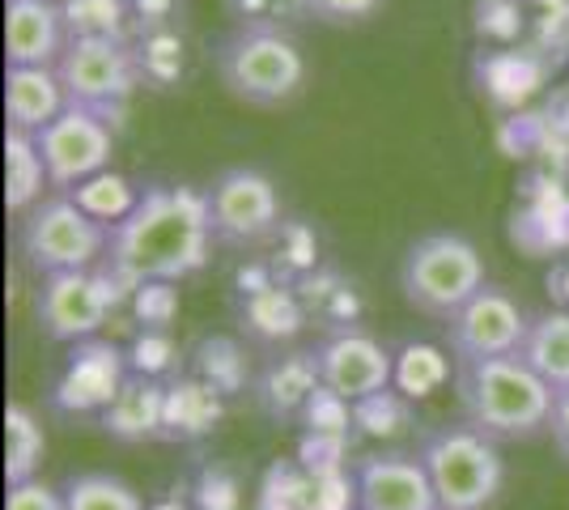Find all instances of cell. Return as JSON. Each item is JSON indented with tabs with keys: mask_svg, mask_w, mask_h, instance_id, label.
<instances>
[{
	"mask_svg": "<svg viewBox=\"0 0 569 510\" xmlns=\"http://www.w3.org/2000/svg\"><path fill=\"white\" fill-rule=\"evenodd\" d=\"M213 243L209 192L196 188H149L128 218L111 226L102 268L119 286H167L200 272Z\"/></svg>",
	"mask_w": 569,
	"mask_h": 510,
	"instance_id": "1",
	"label": "cell"
},
{
	"mask_svg": "<svg viewBox=\"0 0 569 510\" xmlns=\"http://www.w3.org/2000/svg\"><path fill=\"white\" fill-rule=\"evenodd\" d=\"M455 388H459L463 421L480 434H489L493 442H527V438L548 430L552 388L522 362L519 353L459 362Z\"/></svg>",
	"mask_w": 569,
	"mask_h": 510,
	"instance_id": "2",
	"label": "cell"
},
{
	"mask_svg": "<svg viewBox=\"0 0 569 510\" xmlns=\"http://www.w3.org/2000/svg\"><path fill=\"white\" fill-rule=\"evenodd\" d=\"M217 73L247 107H284L307 86V56L272 26H242L217 51Z\"/></svg>",
	"mask_w": 569,
	"mask_h": 510,
	"instance_id": "3",
	"label": "cell"
},
{
	"mask_svg": "<svg viewBox=\"0 0 569 510\" xmlns=\"http://www.w3.org/2000/svg\"><path fill=\"white\" fill-rule=\"evenodd\" d=\"M438 510H489L506 486V460L489 434L463 426L433 430L421 447Z\"/></svg>",
	"mask_w": 569,
	"mask_h": 510,
	"instance_id": "4",
	"label": "cell"
},
{
	"mask_svg": "<svg viewBox=\"0 0 569 510\" xmlns=\"http://www.w3.org/2000/svg\"><path fill=\"white\" fill-rule=\"evenodd\" d=\"M400 290L408 307L429 319H447L485 290V260L463 234H426L403 251Z\"/></svg>",
	"mask_w": 569,
	"mask_h": 510,
	"instance_id": "5",
	"label": "cell"
},
{
	"mask_svg": "<svg viewBox=\"0 0 569 510\" xmlns=\"http://www.w3.org/2000/svg\"><path fill=\"white\" fill-rule=\"evenodd\" d=\"M107 243L111 226L81 209L77 196H51L22 221V256L39 277L98 268L107 260Z\"/></svg>",
	"mask_w": 569,
	"mask_h": 510,
	"instance_id": "6",
	"label": "cell"
},
{
	"mask_svg": "<svg viewBox=\"0 0 569 510\" xmlns=\"http://www.w3.org/2000/svg\"><path fill=\"white\" fill-rule=\"evenodd\" d=\"M56 73H60L69 107L94 111L102 120H111L119 107L128 102L132 86H137L132 51L123 48L119 39H102V34L69 39V48L60 56Z\"/></svg>",
	"mask_w": 569,
	"mask_h": 510,
	"instance_id": "7",
	"label": "cell"
},
{
	"mask_svg": "<svg viewBox=\"0 0 569 510\" xmlns=\"http://www.w3.org/2000/svg\"><path fill=\"white\" fill-rule=\"evenodd\" d=\"M119 286L107 268L81 272H51L39 286V323L51 340H86L107 323L119 302Z\"/></svg>",
	"mask_w": 569,
	"mask_h": 510,
	"instance_id": "8",
	"label": "cell"
},
{
	"mask_svg": "<svg viewBox=\"0 0 569 510\" xmlns=\"http://www.w3.org/2000/svg\"><path fill=\"white\" fill-rule=\"evenodd\" d=\"M39 149H43V162H48L51 188L69 192V188H81V183H90L111 167L116 132H111V120H102L94 111L64 107L39 132Z\"/></svg>",
	"mask_w": 569,
	"mask_h": 510,
	"instance_id": "9",
	"label": "cell"
},
{
	"mask_svg": "<svg viewBox=\"0 0 569 510\" xmlns=\"http://www.w3.org/2000/svg\"><path fill=\"white\" fill-rule=\"evenodd\" d=\"M209 218H213L217 243H260L281 221L277 183L251 167L217 174V183L209 188Z\"/></svg>",
	"mask_w": 569,
	"mask_h": 510,
	"instance_id": "10",
	"label": "cell"
},
{
	"mask_svg": "<svg viewBox=\"0 0 569 510\" xmlns=\"http://www.w3.org/2000/svg\"><path fill=\"white\" fill-rule=\"evenodd\" d=\"M531 328V316L498 286H485L472 302H463L447 319V337L459 362H480V358H510L522 349V337Z\"/></svg>",
	"mask_w": 569,
	"mask_h": 510,
	"instance_id": "11",
	"label": "cell"
},
{
	"mask_svg": "<svg viewBox=\"0 0 569 510\" xmlns=\"http://www.w3.org/2000/svg\"><path fill=\"white\" fill-rule=\"evenodd\" d=\"M315 374H319V383L332 396L366 404V400H379V396L391 391L396 362H391V353L375 337H366V332H336V337H328L315 349Z\"/></svg>",
	"mask_w": 569,
	"mask_h": 510,
	"instance_id": "12",
	"label": "cell"
},
{
	"mask_svg": "<svg viewBox=\"0 0 569 510\" xmlns=\"http://www.w3.org/2000/svg\"><path fill=\"white\" fill-rule=\"evenodd\" d=\"M361 510H438L421 456H366L357 463Z\"/></svg>",
	"mask_w": 569,
	"mask_h": 510,
	"instance_id": "13",
	"label": "cell"
},
{
	"mask_svg": "<svg viewBox=\"0 0 569 510\" xmlns=\"http://www.w3.org/2000/svg\"><path fill=\"white\" fill-rule=\"evenodd\" d=\"M69 48L64 9L56 0H4V60L22 69H56Z\"/></svg>",
	"mask_w": 569,
	"mask_h": 510,
	"instance_id": "14",
	"label": "cell"
},
{
	"mask_svg": "<svg viewBox=\"0 0 569 510\" xmlns=\"http://www.w3.org/2000/svg\"><path fill=\"white\" fill-rule=\"evenodd\" d=\"M64 107H69V98H64L56 69H22V64L4 69V116H9L13 132L39 137Z\"/></svg>",
	"mask_w": 569,
	"mask_h": 510,
	"instance_id": "15",
	"label": "cell"
},
{
	"mask_svg": "<svg viewBox=\"0 0 569 510\" xmlns=\"http://www.w3.org/2000/svg\"><path fill=\"white\" fill-rule=\"evenodd\" d=\"M43 183H51V179L39 137L9 128L4 132V209L30 213L34 204H43Z\"/></svg>",
	"mask_w": 569,
	"mask_h": 510,
	"instance_id": "16",
	"label": "cell"
},
{
	"mask_svg": "<svg viewBox=\"0 0 569 510\" xmlns=\"http://www.w3.org/2000/svg\"><path fill=\"white\" fill-rule=\"evenodd\" d=\"M519 358L552 391L569 388V311H545V316H531V328L522 337Z\"/></svg>",
	"mask_w": 569,
	"mask_h": 510,
	"instance_id": "17",
	"label": "cell"
},
{
	"mask_svg": "<svg viewBox=\"0 0 569 510\" xmlns=\"http://www.w3.org/2000/svg\"><path fill=\"white\" fill-rule=\"evenodd\" d=\"M43 451H48V438L39 430L34 413L22 409V404L4 409V481H9V486L34 481Z\"/></svg>",
	"mask_w": 569,
	"mask_h": 510,
	"instance_id": "18",
	"label": "cell"
},
{
	"mask_svg": "<svg viewBox=\"0 0 569 510\" xmlns=\"http://www.w3.org/2000/svg\"><path fill=\"white\" fill-rule=\"evenodd\" d=\"M69 510H144L141 493L111 472H81L64 486Z\"/></svg>",
	"mask_w": 569,
	"mask_h": 510,
	"instance_id": "19",
	"label": "cell"
},
{
	"mask_svg": "<svg viewBox=\"0 0 569 510\" xmlns=\"http://www.w3.org/2000/svg\"><path fill=\"white\" fill-rule=\"evenodd\" d=\"M4 510H69V502H64V489H51L34 477V481H22V486H9Z\"/></svg>",
	"mask_w": 569,
	"mask_h": 510,
	"instance_id": "20",
	"label": "cell"
},
{
	"mask_svg": "<svg viewBox=\"0 0 569 510\" xmlns=\"http://www.w3.org/2000/svg\"><path fill=\"white\" fill-rule=\"evenodd\" d=\"M307 4H310V13H315L319 22L353 26V22H366V18H375L382 0H307Z\"/></svg>",
	"mask_w": 569,
	"mask_h": 510,
	"instance_id": "21",
	"label": "cell"
},
{
	"mask_svg": "<svg viewBox=\"0 0 569 510\" xmlns=\"http://www.w3.org/2000/svg\"><path fill=\"white\" fill-rule=\"evenodd\" d=\"M548 434L557 442V451L569 460V388L552 391V413H548Z\"/></svg>",
	"mask_w": 569,
	"mask_h": 510,
	"instance_id": "22",
	"label": "cell"
}]
</instances>
